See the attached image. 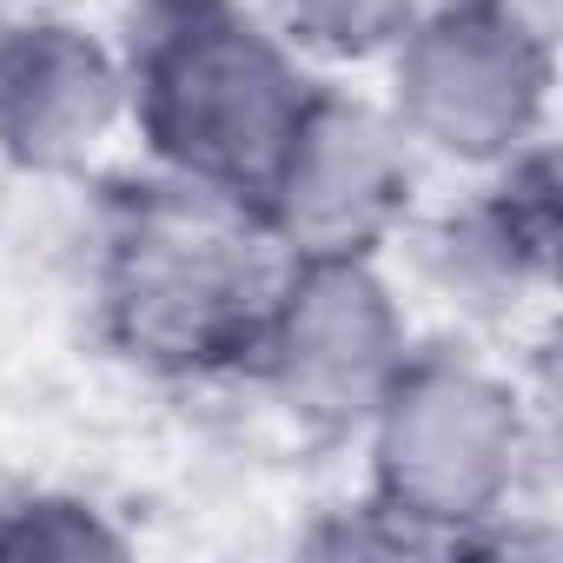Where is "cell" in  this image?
<instances>
[{
	"mask_svg": "<svg viewBox=\"0 0 563 563\" xmlns=\"http://www.w3.org/2000/svg\"><path fill=\"white\" fill-rule=\"evenodd\" d=\"M286 252L258 225L252 199L159 173L120 199L100 252L107 332L159 372L245 365Z\"/></svg>",
	"mask_w": 563,
	"mask_h": 563,
	"instance_id": "2",
	"label": "cell"
},
{
	"mask_svg": "<svg viewBox=\"0 0 563 563\" xmlns=\"http://www.w3.org/2000/svg\"><path fill=\"white\" fill-rule=\"evenodd\" d=\"M411 140L372 100L312 87L292 140L252 192L258 225L286 258L378 252L411 199Z\"/></svg>",
	"mask_w": 563,
	"mask_h": 563,
	"instance_id": "6",
	"label": "cell"
},
{
	"mask_svg": "<svg viewBox=\"0 0 563 563\" xmlns=\"http://www.w3.org/2000/svg\"><path fill=\"white\" fill-rule=\"evenodd\" d=\"M372 510L405 543H464L523 484L530 418L510 378L457 352H411L365 418Z\"/></svg>",
	"mask_w": 563,
	"mask_h": 563,
	"instance_id": "3",
	"label": "cell"
},
{
	"mask_svg": "<svg viewBox=\"0 0 563 563\" xmlns=\"http://www.w3.org/2000/svg\"><path fill=\"white\" fill-rule=\"evenodd\" d=\"M126 120L159 173L252 199L292 140L312 74L245 0H140L126 41Z\"/></svg>",
	"mask_w": 563,
	"mask_h": 563,
	"instance_id": "1",
	"label": "cell"
},
{
	"mask_svg": "<svg viewBox=\"0 0 563 563\" xmlns=\"http://www.w3.org/2000/svg\"><path fill=\"white\" fill-rule=\"evenodd\" d=\"M411 358V319L378 252L286 258L245 365L312 431H365L372 405Z\"/></svg>",
	"mask_w": 563,
	"mask_h": 563,
	"instance_id": "5",
	"label": "cell"
},
{
	"mask_svg": "<svg viewBox=\"0 0 563 563\" xmlns=\"http://www.w3.org/2000/svg\"><path fill=\"white\" fill-rule=\"evenodd\" d=\"M385 60V113L411 146L477 173H497L517 153L543 146L556 67L550 34L517 0H424Z\"/></svg>",
	"mask_w": 563,
	"mask_h": 563,
	"instance_id": "4",
	"label": "cell"
},
{
	"mask_svg": "<svg viewBox=\"0 0 563 563\" xmlns=\"http://www.w3.org/2000/svg\"><path fill=\"white\" fill-rule=\"evenodd\" d=\"M126 126V60L74 21L0 27V159L80 173Z\"/></svg>",
	"mask_w": 563,
	"mask_h": 563,
	"instance_id": "7",
	"label": "cell"
},
{
	"mask_svg": "<svg viewBox=\"0 0 563 563\" xmlns=\"http://www.w3.org/2000/svg\"><path fill=\"white\" fill-rule=\"evenodd\" d=\"M424 0H258V14L292 54L319 60H385Z\"/></svg>",
	"mask_w": 563,
	"mask_h": 563,
	"instance_id": "8",
	"label": "cell"
},
{
	"mask_svg": "<svg viewBox=\"0 0 563 563\" xmlns=\"http://www.w3.org/2000/svg\"><path fill=\"white\" fill-rule=\"evenodd\" d=\"M126 537L80 497H27L0 510V556H34V563H87L120 556Z\"/></svg>",
	"mask_w": 563,
	"mask_h": 563,
	"instance_id": "9",
	"label": "cell"
}]
</instances>
